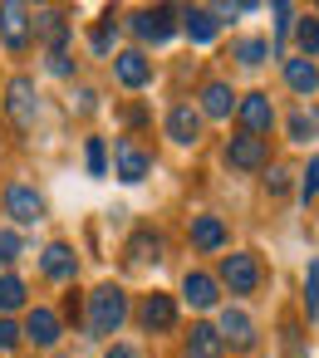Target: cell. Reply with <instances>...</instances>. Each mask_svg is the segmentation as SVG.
Instances as JSON below:
<instances>
[{
	"mask_svg": "<svg viewBox=\"0 0 319 358\" xmlns=\"http://www.w3.org/2000/svg\"><path fill=\"white\" fill-rule=\"evenodd\" d=\"M123 319H128V294L118 285H99L89 294V329L94 334H118Z\"/></svg>",
	"mask_w": 319,
	"mask_h": 358,
	"instance_id": "obj_1",
	"label": "cell"
},
{
	"mask_svg": "<svg viewBox=\"0 0 319 358\" xmlns=\"http://www.w3.org/2000/svg\"><path fill=\"white\" fill-rule=\"evenodd\" d=\"M6 113L15 118V128H35V118H40V94H35V79H10V89H6Z\"/></svg>",
	"mask_w": 319,
	"mask_h": 358,
	"instance_id": "obj_2",
	"label": "cell"
},
{
	"mask_svg": "<svg viewBox=\"0 0 319 358\" xmlns=\"http://www.w3.org/2000/svg\"><path fill=\"white\" fill-rule=\"evenodd\" d=\"M221 280H226L236 294H250V289L260 285V260H255V255H246V250H236V255H226V260H221Z\"/></svg>",
	"mask_w": 319,
	"mask_h": 358,
	"instance_id": "obj_3",
	"label": "cell"
},
{
	"mask_svg": "<svg viewBox=\"0 0 319 358\" xmlns=\"http://www.w3.org/2000/svg\"><path fill=\"white\" fill-rule=\"evenodd\" d=\"M6 211H10V221H20V226H35L40 216H45V196L35 192V187H10L6 192Z\"/></svg>",
	"mask_w": 319,
	"mask_h": 358,
	"instance_id": "obj_4",
	"label": "cell"
},
{
	"mask_svg": "<svg viewBox=\"0 0 319 358\" xmlns=\"http://www.w3.org/2000/svg\"><path fill=\"white\" fill-rule=\"evenodd\" d=\"M226 162H231L236 172H255V167H265V138H250V133L231 138V143H226Z\"/></svg>",
	"mask_w": 319,
	"mask_h": 358,
	"instance_id": "obj_5",
	"label": "cell"
},
{
	"mask_svg": "<svg viewBox=\"0 0 319 358\" xmlns=\"http://www.w3.org/2000/svg\"><path fill=\"white\" fill-rule=\"evenodd\" d=\"M236 108H241V123H246V133H250V138L270 133V123H275V108H270V99H265V94H246Z\"/></svg>",
	"mask_w": 319,
	"mask_h": 358,
	"instance_id": "obj_6",
	"label": "cell"
},
{
	"mask_svg": "<svg viewBox=\"0 0 319 358\" xmlns=\"http://www.w3.org/2000/svg\"><path fill=\"white\" fill-rule=\"evenodd\" d=\"M167 138L182 143V148H192V143L201 138V113H197L192 103H177V108L167 113Z\"/></svg>",
	"mask_w": 319,
	"mask_h": 358,
	"instance_id": "obj_7",
	"label": "cell"
},
{
	"mask_svg": "<svg viewBox=\"0 0 319 358\" xmlns=\"http://www.w3.org/2000/svg\"><path fill=\"white\" fill-rule=\"evenodd\" d=\"M0 35H6V45L20 55L30 45V10L25 6H0Z\"/></svg>",
	"mask_w": 319,
	"mask_h": 358,
	"instance_id": "obj_8",
	"label": "cell"
},
{
	"mask_svg": "<svg viewBox=\"0 0 319 358\" xmlns=\"http://www.w3.org/2000/svg\"><path fill=\"white\" fill-rule=\"evenodd\" d=\"M133 30L148 40V45H162V40H172V10L167 6H157V10H143V15H133Z\"/></svg>",
	"mask_w": 319,
	"mask_h": 358,
	"instance_id": "obj_9",
	"label": "cell"
},
{
	"mask_svg": "<svg viewBox=\"0 0 319 358\" xmlns=\"http://www.w3.org/2000/svg\"><path fill=\"white\" fill-rule=\"evenodd\" d=\"M285 84H290L295 94L309 99V94L319 89V69H314V59H304V55H299V59H285Z\"/></svg>",
	"mask_w": 319,
	"mask_h": 358,
	"instance_id": "obj_10",
	"label": "cell"
},
{
	"mask_svg": "<svg viewBox=\"0 0 319 358\" xmlns=\"http://www.w3.org/2000/svg\"><path fill=\"white\" fill-rule=\"evenodd\" d=\"M192 245H197V250H221V245H226L221 216H192Z\"/></svg>",
	"mask_w": 319,
	"mask_h": 358,
	"instance_id": "obj_11",
	"label": "cell"
},
{
	"mask_svg": "<svg viewBox=\"0 0 319 358\" xmlns=\"http://www.w3.org/2000/svg\"><path fill=\"white\" fill-rule=\"evenodd\" d=\"M143 324H148L153 334L172 329V324H177V304H172L167 294H148V299H143Z\"/></svg>",
	"mask_w": 319,
	"mask_h": 358,
	"instance_id": "obj_12",
	"label": "cell"
},
{
	"mask_svg": "<svg viewBox=\"0 0 319 358\" xmlns=\"http://www.w3.org/2000/svg\"><path fill=\"white\" fill-rule=\"evenodd\" d=\"M118 79H123L128 89H143V84L153 79V64H148V55H138V50H123V55H118Z\"/></svg>",
	"mask_w": 319,
	"mask_h": 358,
	"instance_id": "obj_13",
	"label": "cell"
},
{
	"mask_svg": "<svg viewBox=\"0 0 319 358\" xmlns=\"http://www.w3.org/2000/svg\"><path fill=\"white\" fill-rule=\"evenodd\" d=\"M221 348H226V338L211 324H192V338H187V353L192 358H221Z\"/></svg>",
	"mask_w": 319,
	"mask_h": 358,
	"instance_id": "obj_14",
	"label": "cell"
},
{
	"mask_svg": "<svg viewBox=\"0 0 319 358\" xmlns=\"http://www.w3.org/2000/svg\"><path fill=\"white\" fill-rule=\"evenodd\" d=\"M182 294H187V304L211 309V304H216V280H211V275H201V270H192V275L182 280Z\"/></svg>",
	"mask_w": 319,
	"mask_h": 358,
	"instance_id": "obj_15",
	"label": "cell"
},
{
	"mask_svg": "<svg viewBox=\"0 0 319 358\" xmlns=\"http://www.w3.org/2000/svg\"><path fill=\"white\" fill-rule=\"evenodd\" d=\"M25 338H35L40 348H50V343L59 338V319H55L50 309H30V319H25Z\"/></svg>",
	"mask_w": 319,
	"mask_h": 358,
	"instance_id": "obj_16",
	"label": "cell"
},
{
	"mask_svg": "<svg viewBox=\"0 0 319 358\" xmlns=\"http://www.w3.org/2000/svg\"><path fill=\"white\" fill-rule=\"evenodd\" d=\"M216 334H221V338H231L236 348H250V343H255V329H250V319H246L241 309H226V314H221V329H216Z\"/></svg>",
	"mask_w": 319,
	"mask_h": 358,
	"instance_id": "obj_17",
	"label": "cell"
},
{
	"mask_svg": "<svg viewBox=\"0 0 319 358\" xmlns=\"http://www.w3.org/2000/svg\"><path fill=\"white\" fill-rule=\"evenodd\" d=\"M201 108H206L211 118H226V113L236 108V94H231V84H221V79H211V84L201 89Z\"/></svg>",
	"mask_w": 319,
	"mask_h": 358,
	"instance_id": "obj_18",
	"label": "cell"
},
{
	"mask_svg": "<svg viewBox=\"0 0 319 358\" xmlns=\"http://www.w3.org/2000/svg\"><path fill=\"white\" fill-rule=\"evenodd\" d=\"M113 157H118V177H123V182H143V177H148V157H143L133 143H118Z\"/></svg>",
	"mask_w": 319,
	"mask_h": 358,
	"instance_id": "obj_19",
	"label": "cell"
},
{
	"mask_svg": "<svg viewBox=\"0 0 319 358\" xmlns=\"http://www.w3.org/2000/svg\"><path fill=\"white\" fill-rule=\"evenodd\" d=\"M182 25H187V35L197 45H211L216 40V15L211 10H182Z\"/></svg>",
	"mask_w": 319,
	"mask_h": 358,
	"instance_id": "obj_20",
	"label": "cell"
},
{
	"mask_svg": "<svg viewBox=\"0 0 319 358\" xmlns=\"http://www.w3.org/2000/svg\"><path fill=\"white\" fill-rule=\"evenodd\" d=\"M35 30L55 45V55H64V40H69V25H64V15H55V10H45V15H35Z\"/></svg>",
	"mask_w": 319,
	"mask_h": 358,
	"instance_id": "obj_21",
	"label": "cell"
},
{
	"mask_svg": "<svg viewBox=\"0 0 319 358\" xmlns=\"http://www.w3.org/2000/svg\"><path fill=\"white\" fill-rule=\"evenodd\" d=\"M45 275H50V280H69V275H74V250L55 241V245L45 250Z\"/></svg>",
	"mask_w": 319,
	"mask_h": 358,
	"instance_id": "obj_22",
	"label": "cell"
},
{
	"mask_svg": "<svg viewBox=\"0 0 319 358\" xmlns=\"http://www.w3.org/2000/svg\"><path fill=\"white\" fill-rule=\"evenodd\" d=\"M290 138H295V143L319 138V108H299V113L290 118Z\"/></svg>",
	"mask_w": 319,
	"mask_h": 358,
	"instance_id": "obj_23",
	"label": "cell"
},
{
	"mask_svg": "<svg viewBox=\"0 0 319 358\" xmlns=\"http://www.w3.org/2000/svg\"><path fill=\"white\" fill-rule=\"evenodd\" d=\"M128 255H133V260H162V236H153V231H143V236H133V245H128Z\"/></svg>",
	"mask_w": 319,
	"mask_h": 358,
	"instance_id": "obj_24",
	"label": "cell"
},
{
	"mask_svg": "<svg viewBox=\"0 0 319 358\" xmlns=\"http://www.w3.org/2000/svg\"><path fill=\"white\" fill-rule=\"evenodd\" d=\"M304 309L309 319H319V260H309V275H304Z\"/></svg>",
	"mask_w": 319,
	"mask_h": 358,
	"instance_id": "obj_25",
	"label": "cell"
},
{
	"mask_svg": "<svg viewBox=\"0 0 319 358\" xmlns=\"http://www.w3.org/2000/svg\"><path fill=\"white\" fill-rule=\"evenodd\" d=\"M20 304H25V285L15 275H6L0 280V309H20Z\"/></svg>",
	"mask_w": 319,
	"mask_h": 358,
	"instance_id": "obj_26",
	"label": "cell"
},
{
	"mask_svg": "<svg viewBox=\"0 0 319 358\" xmlns=\"http://www.w3.org/2000/svg\"><path fill=\"white\" fill-rule=\"evenodd\" d=\"M265 55H270V45H265V40H241V45H236V59H241V64H250V69H255Z\"/></svg>",
	"mask_w": 319,
	"mask_h": 358,
	"instance_id": "obj_27",
	"label": "cell"
},
{
	"mask_svg": "<svg viewBox=\"0 0 319 358\" xmlns=\"http://www.w3.org/2000/svg\"><path fill=\"white\" fill-rule=\"evenodd\" d=\"M299 196H304V201L319 196V157H309V167L299 172Z\"/></svg>",
	"mask_w": 319,
	"mask_h": 358,
	"instance_id": "obj_28",
	"label": "cell"
},
{
	"mask_svg": "<svg viewBox=\"0 0 319 358\" xmlns=\"http://www.w3.org/2000/svg\"><path fill=\"white\" fill-rule=\"evenodd\" d=\"M299 50H304V59L319 55V20H299Z\"/></svg>",
	"mask_w": 319,
	"mask_h": 358,
	"instance_id": "obj_29",
	"label": "cell"
},
{
	"mask_svg": "<svg viewBox=\"0 0 319 358\" xmlns=\"http://www.w3.org/2000/svg\"><path fill=\"white\" fill-rule=\"evenodd\" d=\"M89 172L104 177L108 172V152H104V138H89Z\"/></svg>",
	"mask_w": 319,
	"mask_h": 358,
	"instance_id": "obj_30",
	"label": "cell"
},
{
	"mask_svg": "<svg viewBox=\"0 0 319 358\" xmlns=\"http://www.w3.org/2000/svg\"><path fill=\"white\" fill-rule=\"evenodd\" d=\"M20 255V236L15 231H0V265H10Z\"/></svg>",
	"mask_w": 319,
	"mask_h": 358,
	"instance_id": "obj_31",
	"label": "cell"
},
{
	"mask_svg": "<svg viewBox=\"0 0 319 358\" xmlns=\"http://www.w3.org/2000/svg\"><path fill=\"white\" fill-rule=\"evenodd\" d=\"M265 187H270V196H280V192L290 187V172H285V167H270V177H265Z\"/></svg>",
	"mask_w": 319,
	"mask_h": 358,
	"instance_id": "obj_32",
	"label": "cell"
},
{
	"mask_svg": "<svg viewBox=\"0 0 319 358\" xmlns=\"http://www.w3.org/2000/svg\"><path fill=\"white\" fill-rule=\"evenodd\" d=\"M15 343H20V329L10 319H0V348H15Z\"/></svg>",
	"mask_w": 319,
	"mask_h": 358,
	"instance_id": "obj_33",
	"label": "cell"
},
{
	"mask_svg": "<svg viewBox=\"0 0 319 358\" xmlns=\"http://www.w3.org/2000/svg\"><path fill=\"white\" fill-rule=\"evenodd\" d=\"M50 74H59V79H69V74H74V64H69V55H50Z\"/></svg>",
	"mask_w": 319,
	"mask_h": 358,
	"instance_id": "obj_34",
	"label": "cell"
},
{
	"mask_svg": "<svg viewBox=\"0 0 319 358\" xmlns=\"http://www.w3.org/2000/svg\"><path fill=\"white\" fill-rule=\"evenodd\" d=\"M270 15H275V35H285L290 30V6H275Z\"/></svg>",
	"mask_w": 319,
	"mask_h": 358,
	"instance_id": "obj_35",
	"label": "cell"
},
{
	"mask_svg": "<svg viewBox=\"0 0 319 358\" xmlns=\"http://www.w3.org/2000/svg\"><path fill=\"white\" fill-rule=\"evenodd\" d=\"M104 358H133V348H128V343H113V348H108Z\"/></svg>",
	"mask_w": 319,
	"mask_h": 358,
	"instance_id": "obj_36",
	"label": "cell"
}]
</instances>
